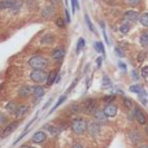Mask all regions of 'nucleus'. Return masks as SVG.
Here are the masks:
<instances>
[{"mask_svg": "<svg viewBox=\"0 0 148 148\" xmlns=\"http://www.w3.org/2000/svg\"><path fill=\"white\" fill-rule=\"evenodd\" d=\"M33 88H34V86H30V84H21L17 91L18 97L22 100L30 99V97L33 96Z\"/></svg>", "mask_w": 148, "mask_h": 148, "instance_id": "8", "label": "nucleus"}, {"mask_svg": "<svg viewBox=\"0 0 148 148\" xmlns=\"http://www.w3.org/2000/svg\"><path fill=\"white\" fill-rule=\"evenodd\" d=\"M77 9H79V3H78V0H72V13H75Z\"/></svg>", "mask_w": 148, "mask_h": 148, "instance_id": "39", "label": "nucleus"}, {"mask_svg": "<svg viewBox=\"0 0 148 148\" xmlns=\"http://www.w3.org/2000/svg\"><path fill=\"white\" fill-rule=\"evenodd\" d=\"M8 122H9V117H8V114L0 110V127H4Z\"/></svg>", "mask_w": 148, "mask_h": 148, "instance_id": "31", "label": "nucleus"}, {"mask_svg": "<svg viewBox=\"0 0 148 148\" xmlns=\"http://www.w3.org/2000/svg\"><path fill=\"white\" fill-rule=\"evenodd\" d=\"M101 62H103V57H97V60H96L97 68H101Z\"/></svg>", "mask_w": 148, "mask_h": 148, "instance_id": "47", "label": "nucleus"}, {"mask_svg": "<svg viewBox=\"0 0 148 148\" xmlns=\"http://www.w3.org/2000/svg\"><path fill=\"white\" fill-rule=\"evenodd\" d=\"M116 100V95L114 94H110V95H105L104 97H103V101L105 103V104H108V103H113Z\"/></svg>", "mask_w": 148, "mask_h": 148, "instance_id": "38", "label": "nucleus"}, {"mask_svg": "<svg viewBox=\"0 0 148 148\" xmlns=\"http://www.w3.org/2000/svg\"><path fill=\"white\" fill-rule=\"evenodd\" d=\"M20 122L21 120H13V121H9L4 127H1V130H0V139H5L7 136H9L20 126Z\"/></svg>", "mask_w": 148, "mask_h": 148, "instance_id": "6", "label": "nucleus"}, {"mask_svg": "<svg viewBox=\"0 0 148 148\" xmlns=\"http://www.w3.org/2000/svg\"><path fill=\"white\" fill-rule=\"evenodd\" d=\"M139 42H140V46L147 48L148 47V31H143L139 36Z\"/></svg>", "mask_w": 148, "mask_h": 148, "instance_id": "28", "label": "nucleus"}, {"mask_svg": "<svg viewBox=\"0 0 148 148\" xmlns=\"http://www.w3.org/2000/svg\"><path fill=\"white\" fill-rule=\"evenodd\" d=\"M60 81H61V74H59V75H57V78H56V82H55V83H59Z\"/></svg>", "mask_w": 148, "mask_h": 148, "instance_id": "50", "label": "nucleus"}, {"mask_svg": "<svg viewBox=\"0 0 148 148\" xmlns=\"http://www.w3.org/2000/svg\"><path fill=\"white\" fill-rule=\"evenodd\" d=\"M130 29H131V25H130V22H123L122 25L118 27V30L121 31V34H127L129 31H130Z\"/></svg>", "mask_w": 148, "mask_h": 148, "instance_id": "32", "label": "nucleus"}, {"mask_svg": "<svg viewBox=\"0 0 148 148\" xmlns=\"http://www.w3.org/2000/svg\"><path fill=\"white\" fill-rule=\"evenodd\" d=\"M94 47H95V49H96V51L99 52V53H101V55H104V53H105L104 46H103L101 42H95V43H94Z\"/></svg>", "mask_w": 148, "mask_h": 148, "instance_id": "35", "label": "nucleus"}, {"mask_svg": "<svg viewBox=\"0 0 148 148\" xmlns=\"http://www.w3.org/2000/svg\"><path fill=\"white\" fill-rule=\"evenodd\" d=\"M23 5H25V0H16V3L13 4V7L9 9V13L12 16H17L18 13L22 10Z\"/></svg>", "mask_w": 148, "mask_h": 148, "instance_id": "19", "label": "nucleus"}, {"mask_svg": "<svg viewBox=\"0 0 148 148\" xmlns=\"http://www.w3.org/2000/svg\"><path fill=\"white\" fill-rule=\"evenodd\" d=\"M55 25H56L59 29H65L68 23H66V21H65L64 17L59 16V17H56V20H55Z\"/></svg>", "mask_w": 148, "mask_h": 148, "instance_id": "29", "label": "nucleus"}, {"mask_svg": "<svg viewBox=\"0 0 148 148\" xmlns=\"http://www.w3.org/2000/svg\"><path fill=\"white\" fill-rule=\"evenodd\" d=\"M43 130L46 131L48 135H51V138H57L60 134L59 127H57V125H55V123H46V125H43Z\"/></svg>", "mask_w": 148, "mask_h": 148, "instance_id": "15", "label": "nucleus"}, {"mask_svg": "<svg viewBox=\"0 0 148 148\" xmlns=\"http://www.w3.org/2000/svg\"><path fill=\"white\" fill-rule=\"evenodd\" d=\"M105 3H108V4H113L114 3V0H104Z\"/></svg>", "mask_w": 148, "mask_h": 148, "instance_id": "52", "label": "nucleus"}, {"mask_svg": "<svg viewBox=\"0 0 148 148\" xmlns=\"http://www.w3.org/2000/svg\"><path fill=\"white\" fill-rule=\"evenodd\" d=\"M87 125H88V122H87L83 117L75 116V117H73L72 121H70L69 129L75 135H82V134H84L87 131Z\"/></svg>", "mask_w": 148, "mask_h": 148, "instance_id": "2", "label": "nucleus"}, {"mask_svg": "<svg viewBox=\"0 0 148 148\" xmlns=\"http://www.w3.org/2000/svg\"><path fill=\"white\" fill-rule=\"evenodd\" d=\"M126 3H127L129 5H133V7H135V5H139L142 3V0H125Z\"/></svg>", "mask_w": 148, "mask_h": 148, "instance_id": "40", "label": "nucleus"}, {"mask_svg": "<svg viewBox=\"0 0 148 148\" xmlns=\"http://www.w3.org/2000/svg\"><path fill=\"white\" fill-rule=\"evenodd\" d=\"M46 92H47L46 84H36V86H34V88H33V97L34 99L40 100L42 97L46 95Z\"/></svg>", "mask_w": 148, "mask_h": 148, "instance_id": "16", "label": "nucleus"}, {"mask_svg": "<svg viewBox=\"0 0 148 148\" xmlns=\"http://www.w3.org/2000/svg\"><path fill=\"white\" fill-rule=\"evenodd\" d=\"M47 70H42V69H31V72L29 73V79L31 82H34L35 84H46L47 81Z\"/></svg>", "mask_w": 148, "mask_h": 148, "instance_id": "3", "label": "nucleus"}, {"mask_svg": "<svg viewBox=\"0 0 148 148\" xmlns=\"http://www.w3.org/2000/svg\"><path fill=\"white\" fill-rule=\"evenodd\" d=\"M72 148H84V147H83V144H81V143H73Z\"/></svg>", "mask_w": 148, "mask_h": 148, "instance_id": "46", "label": "nucleus"}, {"mask_svg": "<svg viewBox=\"0 0 148 148\" xmlns=\"http://www.w3.org/2000/svg\"><path fill=\"white\" fill-rule=\"evenodd\" d=\"M97 100L94 99V97H88V99H84L81 104V110L86 114H90L92 116L97 109Z\"/></svg>", "mask_w": 148, "mask_h": 148, "instance_id": "5", "label": "nucleus"}, {"mask_svg": "<svg viewBox=\"0 0 148 148\" xmlns=\"http://www.w3.org/2000/svg\"><path fill=\"white\" fill-rule=\"evenodd\" d=\"M69 126H70V122L68 120H65V118H62V120H59V122H57V127H59L60 133H62L64 130H66Z\"/></svg>", "mask_w": 148, "mask_h": 148, "instance_id": "26", "label": "nucleus"}, {"mask_svg": "<svg viewBox=\"0 0 148 148\" xmlns=\"http://www.w3.org/2000/svg\"><path fill=\"white\" fill-rule=\"evenodd\" d=\"M146 134H147V136H148V125L146 126Z\"/></svg>", "mask_w": 148, "mask_h": 148, "instance_id": "55", "label": "nucleus"}, {"mask_svg": "<svg viewBox=\"0 0 148 148\" xmlns=\"http://www.w3.org/2000/svg\"><path fill=\"white\" fill-rule=\"evenodd\" d=\"M55 42H56V35H55L52 31H47V33L43 34V35L40 36V39H39V44L44 46V47L52 46V44H55Z\"/></svg>", "mask_w": 148, "mask_h": 148, "instance_id": "10", "label": "nucleus"}, {"mask_svg": "<svg viewBox=\"0 0 148 148\" xmlns=\"http://www.w3.org/2000/svg\"><path fill=\"white\" fill-rule=\"evenodd\" d=\"M59 74H60L59 68H55V69L49 70V72H48V75H47V81H46V87H47V88H51V87L53 86Z\"/></svg>", "mask_w": 148, "mask_h": 148, "instance_id": "13", "label": "nucleus"}, {"mask_svg": "<svg viewBox=\"0 0 148 148\" xmlns=\"http://www.w3.org/2000/svg\"><path fill=\"white\" fill-rule=\"evenodd\" d=\"M118 65H120V68H121V69H125V64H123V62H120V64H118Z\"/></svg>", "mask_w": 148, "mask_h": 148, "instance_id": "51", "label": "nucleus"}, {"mask_svg": "<svg viewBox=\"0 0 148 148\" xmlns=\"http://www.w3.org/2000/svg\"><path fill=\"white\" fill-rule=\"evenodd\" d=\"M56 12H57V8L56 5L51 4V3H48V4H46L43 8H42L40 10V17L43 18V20H51V18H53L55 16H56Z\"/></svg>", "mask_w": 148, "mask_h": 148, "instance_id": "7", "label": "nucleus"}, {"mask_svg": "<svg viewBox=\"0 0 148 148\" xmlns=\"http://www.w3.org/2000/svg\"><path fill=\"white\" fill-rule=\"evenodd\" d=\"M92 116H94L95 121H97L99 123H105V122L108 121V116L104 113V110H103V109H99V108H97L96 112H95Z\"/></svg>", "mask_w": 148, "mask_h": 148, "instance_id": "21", "label": "nucleus"}, {"mask_svg": "<svg viewBox=\"0 0 148 148\" xmlns=\"http://www.w3.org/2000/svg\"><path fill=\"white\" fill-rule=\"evenodd\" d=\"M103 110H104V113L108 116V118H109V117H116L118 108H117V105H116L114 103H108V104L104 105Z\"/></svg>", "mask_w": 148, "mask_h": 148, "instance_id": "18", "label": "nucleus"}, {"mask_svg": "<svg viewBox=\"0 0 148 148\" xmlns=\"http://www.w3.org/2000/svg\"><path fill=\"white\" fill-rule=\"evenodd\" d=\"M20 148H35V147L30 146V144H22V146H20Z\"/></svg>", "mask_w": 148, "mask_h": 148, "instance_id": "49", "label": "nucleus"}, {"mask_svg": "<svg viewBox=\"0 0 148 148\" xmlns=\"http://www.w3.org/2000/svg\"><path fill=\"white\" fill-rule=\"evenodd\" d=\"M79 112H82V110H81V105H78V104H70L66 109V113H69L72 116L78 114Z\"/></svg>", "mask_w": 148, "mask_h": 148, "instance_id": "25", "label": "nucleus"}, {"mask_svg": "<svg viewBox=\"0 0 148 148\" xmlns=\"http://www.w3.org/2000/svg\"><path fill=\"white\" fill-rule=\"evenodd\" d=\"M134 117H135L136 122L139 123V125H146L147 123V114L143 112V109L142 108H135V110H134Z\"/></svg>", "mask_w": 148, "mask_h": 148, "instance_id": "17", "label": "nucleus"}, {"mask_svg": "<svg viewBox=\"0 0 148 148\" xmlns=\"http://www.w3.org/2000/svg\"><path fill=\"white\" fill-rule=\"evenodd\" d=\"M64 14H65V21H66V23L69 25L70 23V13H69V10H68V8H65V10H64Z\"/></svg>", "mask_w": 148, "mask_h": 148, "instance_id": "41", "label": "nucleus"}, {"mask_svg": "<svg viewBox=\"0 0 148 148\" xmlns=\"http://www.w3.org/2000/svg\"><path fill=\"white\" fill-rule=\"evenodd\" d=\"M129 138H130L131 143L138 144L139 142L142 140V134H140L139 130H131L130 133H129Z\"/></svg>", "mask_w": 148, "mask_h": 148, "instance_id": "22", "label": "nucleus"}, {"mask_svg": "<svg viewBox=\"0 0 148 148\" xmlns=\"http://www.w3.org/2000/svg\"><path fill=\"white\" fill-rule=\"evenodd\" d=\"M47 139H48V134H47L44 130H38L33 134V136H31V143L43 144L47 142Z\"/></svg>", "mask_w": 148, "mask_h": 148, "instance_id": "11", "label": "nucleus"}, {"mask_svg": "<svg viewBox=\"0 0 148 148\" xmlns=\"http://www.w3.org/2000/svg\"><path fill=\"white\" fill-rule=\"evenodd\" d=\"M84 21H86V23H87V27H88V30L92 31V33H96V30H95V27H94V23L91 22L88 14H84Z\"/></svg>", "mask_w": 148, "mask_h": 148, "instance_id": "34", "label": "nucleus"}, {"mask_svg": "<svg viewBox=\"0 0 148 148\" xmlns=\"http://www.w3.org/2000/svg\"><path fill=\"white\" fill-rule=\"evenodd\" d=\"M133 77H134V78H135V79H138V75H136V72H135V70H134V72H133Z\"/></svg>", "mask_w": 148, "mask_h": 148, "instance_id": "54", "label": "nucleus"}, {"mask_svg": "<svg viewBox=\"0 0 148 148\" xmlns=\"http://www.w3.org/2000/svg\"><path fill=\"white\" fill-rule=\"evenodd\" d=\"M77 83H78V79H74V81H73V83L70 84V87L66 90V94H69V92H72V90L74 88V87H75V84H77Z\"/></svg>", "mask_w": 148, "mask_h": 148, "instance_id": "43", "label": "nucleus"}, {"mask_svg": "<svg viewBox=\"0 0 148 148\" xmlns=\"http://www.w3.org/2000/svg\"><path fill=\"white\" fill-rule=\"evenodd\" d=\"M116 52H117V55H118V56H121V57H122V56H123V52H122V51H121V49H120V48H118V47H117V48H116Z\"/></svg>", "mask_w": 148, "mask_h": 148, "instance_id": "48", "label": "nucleus"}, {"mask_svg": "<svg viewBox=\"0 0 148 148\" xmlns=\"http://www.w3.org/2000/svg\"><path fill=\"white\" fill-rule=\"evenodd\" d=\"M139 22L142 23V26H144V27H148V12L142 13L140 17H139Z\"/></svg>", "mask_w": 148, "mask_h": 148, "instance_id": "33", "label": "nucleus"}, {"mask_svg": "<svg viewBox=\"0 0 148 148\" xmlns=\"http://www.w3.org/2000/svg\"><path fill=\"white\" fill-rule=\"evenodd\" d=\"M17 107H18V103L16 100H9V101H7L4 104L5 112H7V114H10V116H13V113L17 109Z\"/></svg>", "mask_w": 148, "mask_h": 148, "instance_id": "20", "label": "nucleus"}, {"mask_svg": "<svg viewBox=\"0 0 148 148\" xmlns=\"http://www.w3.org/2000/svg\"><path fill=\"white\" fill-rule=\"evenodd\" d=\"M48 3H51V4H53V5H60L61 4V0H48Z\"/></svg>", "mask_w": 148, "mask_h": 148, "instance_id": "45", "label": "nucleus"}, {"mask_svg": "<svg viewBox=\"0 0 148 148\" xmlns=\"http://www.w3.org/2000/svg\"><path fill=\"white\" fill-rule=\"evenodd\" d=\"M27 66L30 69H42V70H47L48 66L51 65V59L43 56V55H33L27 59L26 61Z\"/></svg>", "mask_w": 148, "mask_h": 148, "instance_id": "1", "label": "nucleus"}, {"mask_svg": "<svg viewBox=\"0 0 148 148\" xmlns=\"http://www.w3.org/2000/svg\"><path fill=\"white\" fill-rule=\"evenodd\" d=\"M123 21H126V22H130V23H133V22H136V21L139 20V17H140V14H139V12H136V10H133V9H130V10H126L125 13H123Z\"/></svg>", "mask_w": 148, "mask_h": 148, "instance_id": "14", "label": "nucleus"}, {"mask_svg": "<svg viewBox=\"0 0 148 148\" xmlns=\"http://www.w3.org/2000/svg\"><path fill=\"white\" fill-rule=\"evenodd\" d=\"M100 130H101V123H99L95 120L88 122V125H87V133H88V135L92 136V138H96L100 134Z\"/></svg>", "mask_w": 148, "mask_h": 148, "instance_id": "12", "label": "nucleus"}, {"mask_svg": "<svg viewBox=\"0 0 148 148\" xmlns=\"http://www.w3.org/2000/svg\"><path fill=\"white\" fill-rule=\"evenodd\" d=\"M142 75H143L144 78H148V65L143 66V69H142Z\"/></svg>", "mask_w": 148, "mask_h": 148, "instance_id": "44", "label": "nucleus"}, {"mask_svg": "<svg viewBox=\"0 0 148 148\" xmlns=\"http://www.w3.org/2000/svg\"><path fill=\"white\" fill-rule=\"evenodd\" d=\"M14 3H16V0H0V12L9 10Z\"/></svg>", "mask_w": 148, "mask_h": 148, "instance_id": "23", "label": "nucleus"}, {"mask_svg": "<svg viewBox=\"0 0 148 148\" xmlns=\"http://www.w3.org/2000/svg\"><path fill=\"white\" fill-rule=\"evenodd\" d=\"M52 101H53V97H51V99H48V100H47V103H46V104L43 105V110L48 109V108H49V105L52 104Z\"/></svg>", "mask_w": 148, "mask_h": 148, "instance_id": "42", "label": "nucleus"}, {"mask_svg": "<svg viewBox=\"0 0 148 148\" xmlns=\"http://www.w3.org/2000/svg\"><path fill=\"white\" fill-rule=\"evenodd\" d=\"M29 110H30V105L26 104V103H21V104H18L17 109L13 113V118L14 120H21V118H23L27 114Z\"/></svg>", "mask_w": 148, "mask_h": 148, "instance_id": "9", "label": "nucleus"}, {"mask_svg": "<svg viewBox=\"0 0 148 148\" xmlns=\"http://www.w3.org/2000/svg\"><path fill=\"white\" fill-rule=\"evenodd\" d=\"M138 148H148V144H142V146H139Z\"/></svg>", "mask_w": 148, "mask_h": 148, "instance_id": "53", "label": "nucleus"}, {"mask_svg": "<svg viewBox=\"0 0 148 148\" xmlns=\"http://www.w3.org/2000/svg\"><path fill=\"white\" fill-rule=\"evenodd\" d=\"M66 55V49L64 46H57L51 51V61L56 64V66H60L64 61V57Z\"/></svg>", "mask_w": 148, "mask_h": 148, "instance_id": "4", "label": "nucleus"}, {"mask_svg": "<svg viewBox=\"0 0 148 148\" xmlns=\"http://www.w3.org/2000/svg\"><path fill=\"white\" fill-rule=\"evenodd\" d=\"M122 103H123V107H125V108H127V109H131V108H133V100H131V99H129V97L123 96Z\"/></svg>", "mask_w": 148, "mask_h": 148, "instance_id": "36", "label": "nucleus"}, {"mask_svg": "<svg viewBox=\"0 0 148 148\" xmlns=\"http://www.w3.org/2000/svg\"><path fill=\"white\" fill-rule=\"evenodd\" d=\"M83 47H84V39L83 38H79L78 42H77V48H75L77 53H79V52L83 49Z\"/></svg>", "mask_w": 148, "mask_h": 148, "instance_id": "37", "label": "nucleus"}, {"mask_svg": "<svg viewBox=\"0 0 148 148\" xmlns=\"http://www.w3.org/2000/svg\"><path fill=\"white\" fill-rule=\"evenodd\" d=\"M130 91L135 92V94L140 95V96H147V92L143 90V86H142V84H134V86H131Z\"/></svg>", "mask_w": 148, "mask_h": 148, "instance_id": "24", "label": "nucleus"}, {"mask_svg": "<svg viewBox=\"0 0 148 148\" xmlns=\"http://www.w3.org/2000/svg\"><path fill=\"white\" fill-rule=\"evenodd\" d=\"M65 100H66V94H65V95H62V96H60V97H59V100H57V101L55 103V105H53V107L51 108V110H49V113H48V114H51V113H53L55 110H56L57 108H59L60 105H61L62 103L65 101Z\"/></svg>", "mask_w": 148, "mask_h": 148, "instance_id": "27", "label": "nucleus"}, {"mask_svg": "<svg viewBox=\"0 0 148 148\" xmlns=\"http://www.w3.org/2000/svg\"><path fill=\"white\" fill-rule=\"evenodd\" d=\"M101 87H103V88H112V87H113L112 81L109 79V77H108V75H104V77H103Z\"/></svg>", "mask_w": 148, "mask_h": 148, "instance_id": "30", "label": "nucleus"}]
</instances>
